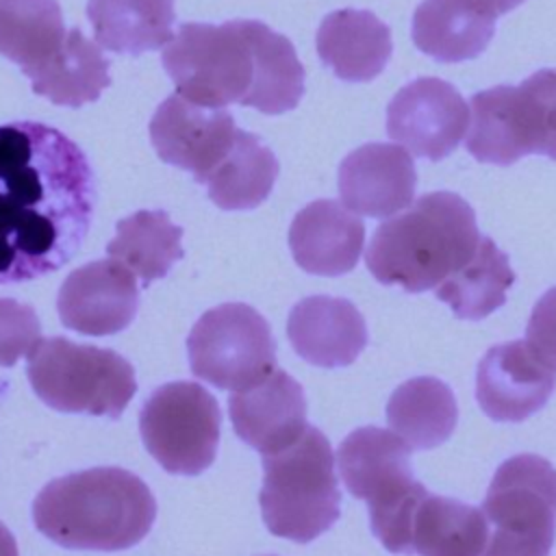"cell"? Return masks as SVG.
Returning a JSON list of instances; mask_svg holds the SVG:
<instances>
[{
	"label": "cell",
	"mask_w": 556,
	"mask_h": 556,
	"mask_svg": "<svg viewBox=\"0 0 556 556\" xmlns=\"http://www.w3.org/2000/svg\"><path fill=\"white\" fill-rule=\"evenodd\" d=\"M96 204L85 152L41 122L0 126V285L61 269L83 245Z\"/></svg>",
	"instance_id": "1"
},
{
	"label": "cell",
	"mask_w": 556,
	"mask_h": 556,
	"mask_svg": "<svg viewBox=\"0 0 556 556\" xmlns=\"http://www.w3.org/2000/svg\"><path fill=\"white\" fill-rule=\"evenodd\" d=\"M154 517L148 484L119 467L54 478L33 502L35 528L65 549H128L148 536Z\"/></svg>",
	"instance_id": "2"
},
{
	"label": "cell",
	"mask_w": 556,
	"mask_h": 556,
	"mask_svg": "<svg viewBox=\"0 0 556 556\" xmlns=\"http://www.w3.org/2000/svg\"><path fill=\"white\" fill-rule=\"evenodd\" d=\"M480 232L469 202L452 191H434L376 228L365 263L378 282L421 293L458 271L476 254Z\"/></svg>",
	"instance_id": "3"
},
{
	"label": "cell",
	"mask_w": 556,
	"mask_h": 556,
	"mask_svg": "<svg viewBox=\"0 0 556 556\" xmlns=\"http://www.w3.org/2000/svg\"><path fill=\"white\" fill-rule=\"evenodd\" d=\"M410 445L393 430L363 426L339 445L337 465L345 489L367 502L374 536L393 554H413V517L428 495L413 478Z\"/></svg>",
	"instance_id": "4"
},
{
	"label": "cell",
	"mask_w": 556,
	"mask_h": 556,
	"mask_svg": "<svg viewBox=\"0 0 556 556\" xmlns=\"http://www.w3.org/2000/svg\"><path fill=\"white\" fill-rule=\"evenodd\" d=\"M261 513L276 536L311 543L332 528L341 513L334 454L326 434L306 426L289 447L263 456Z\"/></svg>",
	"instance_id": "5"
},
{
	"label": "cell",
	"mask_w": 556,
	"mask_h": 556,
	"mask_svg": "<svg viewBox=\"0 0 556 556\" xmlns=\"http://www.w3.org/2000/svg\"><path fill=\"white\" fill-rule=\"evenodd\" d=\"M26 374L37 397L61 413L119 417L137 393L132 365L117 352L65 337L41 339Z\"/></svg>",
	"instance_id": "6"
},
{
	"label": "cell",
	"mask_w": 556,
	"mask_h": 556,
	"mask_svg": "<svg viewBox=\"0 0 556 556\" xmlns=\"http://www.w3.org/2000/svg\"><path fill=\"white\" fill-rule=\"evenodd\" d=\"M161 63L178 93L195 104L224 109L248 106L254 89V48L245 20L215 24H180L163 48Z\"/></svg>",
	"instance_id": "7"
},
{
	"label": "cell",
	"mask_w": 556,
	"mask_h": 556,
	"mask_svg": "<svg viewBox=\"0 0 556 556\" xmlns=\"http://www.w3.org/2000/svg\"><path fill=\"white\" fill-rule=\"evenodd\" d=\"M482 556H549L556 536V469L536 454L506 458L484 495Z\"/></svg>",
	"instance_id": "8"
},
{
	"label": "cell",
	"mask_w": 556,
	"mask_h": 556,
	"mask_svg": "<svg viewBox=\"0 0 556 556\" xmlns=\"http://www.w3.org/2000/svg\"><path fill=\"white\" fill-rule=\"evenodd\" d=\"M191 374L224 391H243L276 369V339L267 319L243 302L206 311L187 337Z\"/></svg>",
	"instance_id": "9"
},
{
	"label": "cell",
	"mask_w": 556,
	"mask_h": 556,
	"mask_svg": "<svg viewBox=\"0 0 556 556\" xmlns=\"http://www.w3.org/2000/svg\"><path fill=\"white\" fill-rule=\"evenodd\" d=\"M222 413L198 382H167L152 391L139 413V432L150 456L167 471L198 476L215 460Z\"/></svg>",
	"instance_id": "10"
},
{
	"label": "cell",
	"mask_w": 556,
	"mask_h": 556,
	"mask_svg": "<svg viewBox=\"0 0 556 556\" xmlns=\"http://www.w3.org/2000/svg\"><path fill=\"white\" fill-rule=\"evenodd\" d=\"M469 124L460 91L432 76L402 87L387 106V132L419 159L441 161L456 150Z\"/></svg>",
	"instance_id": "11"
},
{
	"label": "cell",
	"mask_w": 556,
	"mask_h": 556,
	"mask_svg": "<svg viewBox=\"0 0 556 556\" xmlns=\"http://www.w3.org/2000/svg\"><path fill=\"white\" fill-rule=\"evenodd\" d=\"M237 126L226 109L195 104L180 93L165 98L152 115L150 141L161 161L206 182L235 143Z\"/></svg>",
	"instance_id": "12"
},
{
	"label": "cell",
	"mask_w": 556,
	"mask_h": 556,
	"mask_svg": "<svg viewBox=\"0 0 556 556\" xmlns=\"http://www.w3.org/2000/svg\"><path fill=\"white\" fill-rule=\"evenodd\" d=\"M137 308L135 274L117 261H91L74 269L56 298L61 324L89 337L122 332L135 319Z\"/></svg>",
	"instance_id": "13"
},
{
	"label": "cell",
	"mask_w": 556,
	"mask_h": 556,
	"mask_svg": "<svg viewBox=\"0 0 556 556\" xmlns=\"http://www.w3.org/2000/svg\"><path fill=\"white\" fill-rule=\"evenodd\" d=\"M556 371L543 365L526 339L493 345L478 363L476 400L493 421H523L552 397Z\"/></svg>",
	"instance_id": "14"
},
{
	"label": "cell",
	"mask_w": 556,
	"mask_h": 556,
	"mask_svg": "<svg viewBox=\"0 0 556 556\" xmlns=\"http://www.w3.org/2000/svg\"><path fill=\"white\" fill-rule=\"evenodd\" d=\"M228 413L237 437L263 456L289 447L306 430L304 391L282 369H274L243 391H232Z\"/></svg>",
	"instance_id": "15"
},
{
	"label": "cell",
	"mask_w": 556,
	"mask_h": 556,
	"mask_svg": "<svg viewBox=\"0 0 556 556\" xmlns=\"http://www.w3.org/2000/svg\"><path fill=\"white\" fill-rule=\"evenodd\" d=\"M413 159L395 143H365L339 165L343 206L365 217H389L404 211L415 195Z\"/></svg>",
	"instance_id": "16"
},
{
	"label": "cell",
	"mask_w": 556,
	"mask_h": 556,
	"mask_svg": "<svg viewBox=\"0 0 556 556\" xmlns=\"http://www.w3.org/2000/svg\"><path fill=\"white\" fill-rule=\"evenodd\" d=\"M287 337L306 363L332 369L358 358L367 345V326L350 300L311 295L291 308Z\"/></svg>",
	"instance_id": "17"
},
{
	"label": "cell",
	"mask_w": 556,
	"mask_h": 556,
	"mask_svg": "<svg viewBox=\"0 0 556 556\" xmlns=\"http://www.w3.org/2000/svg\"><path fill=\"white\" fill-rule=\"evenodd\" d=\"M365 243V226L337 200H315L291 222L293 261L315 276H341L356 267Z\"/></svg>",
	"instance_id": "18"
},
{
	"label": "cell",
	"mask_w": 556,
	"mask_h": 556,
	"mask_svg": "<svg viewBox=\"0 0 556 556\" xmlns=\"http://www.w3.org/2000/svg\"><path fill=\"white\" fill-rule=\"evenodd\" d=\"M495 20L486 0H424L413 15V41L441 63L476 59L495 35Z\"/></svg>",
	"instance_id": "19"
},
{
	"label": "cell",
	"mask_w": 556,
	"mask_h": 556,
	"mask_svg": "<svg viewBox=\"0 0 556 556\" xmlns=\"http://www.w3.org/2000/svg\"><path fill=\"white\" fill-rule=\"evenodd\" d=\"M391 30L371 11L339 9L328 13L317 30V54L345 83H367L389 63Z\"/></svg>",
	"instance_id": "20"
},
{
	"label": "cell",
	"mask_w": 556,
	"mask_h": 556,
	"mask_svg": "<svg viewBox=\"0 0 556 556\" xmlns=\"http://www.w3.org/2000/svg\"><path fill=\"white\" fill-rule=\"evenodd\" d=\"M96 41L117 54L139 56L174 39V0H89Z\"/></svg>",
	"instance_id": "21"
},
{
	"label": "cell",
	"mask_w": 556,
	"mask_h": 556,
	"mask_svg": "<svg viewBox=\"0 0 556 556\" xmlns=\"http://www.w3.org/2000/svg\"><path fill=\"white\" fill-rule=\"evenodd\" d=\"M458 421L452 389L432 376L402 382L387 402V424L413 450H432L445 443Z\"/></svg>",
	"instance_id": "22"
},
{
	"label": "cell",
	"mask_w": 556,
	"mask_h": 556,
	"mask_svg": "<svg viewBox=\"0 0 556 556\" xmlns=\"http://www.w3.org/2000/svg\"><path fill=\"white\" fill-rule=\"evenodd\" d=\"M28 78L37 96L72 109L98 100L111 85L109 61L78 28L67 30L61 50Z\"/></svg>",
	"instance_id": "23"
},
{
	"label": "cell",
	"mask_w": 556,
	"mask_h": 556,
	"mask_svg": "<svg viewBox=\"0 0 556 556\" xmlns=\"http://www.w3.org/2000/svg\"><path fill=\"white\" fill-rule=\"evenodd\" d=\"M489 523L482 508L445 495H426L413 517V554L482 556Z\"/></svg>",
	"instance_id": "24"
},
{
	"label": "cell",
	"mask_w": 556,
	"mask_h": 556,
	"mask_svg": "<svg viewBox=\"0 0 556 556\" xmlns=\"http://www.w3.org/2000/svg\"><path fill=\"white\" fill-rule=\"evenodd\" d=\"M65 37L56 0H0V54L17 63L24 76L39 72Z\"/></svg>",
	"instance_id": "25"
},
{
	"label": "cell",
	"mask_w": 556,
	"mask_h": 556,
	"mask_svg": "<svg viewBox=\"0 0 556 556\" xmlns=\"http://www.w3.org/2000/svg\"><path fill=\"white\" fill-rule=\"evenodd\" d=\"M280 165L261 137L237 128L230 152L206 178L208 198L224 211L256 208L274 189Z\"/></svg>",
	"instance_id": "26"
},
{
	"label": "cell",
	"mask_w": 556,
	"mask_h": 556,
	"mask_svg": "<svg viewBox=\"0 0 556 556\" xmlns=\"http://www.w3.org/2000/svg\"><path fill=\"white\" fill-rule=\"evenodd\" d=\"M180 237V226L165 211H137L117 222L106 252L113 261L128 267L141 280V287H148L165 278L172 265L182 258Z\"/></svg>",
	"instance_id": "27"
},
{
	"label": "cell",
	"mask_w": 556,
	"mask_h": 556,
	"mask_svg": "<svg viewBox=\"0 0 556 556\" xmlns=\"http://www.w3.org/2000/svg\"><path fill=\"white\" fill-rule=\"evenodd\" d=\"M245 28L254 48V89L248 106L265 115L295 109L304 93V67L293 43L256 20H245Z\"/></svg>",
	"instance_id": "28"
},
{
	"label": "cell",
	"mask_w": 556,
	"mask_h": 556,
	"mask_svg": "<svg viewBox=\"0 0 556 556\" xmlns=\"http://www.w3.org/2000/svg\"><path fill=\"white\" fill-rule=\"evenodd\" d=\"M515 282L508 256L491 237H480L476 254L450 278H445L434 295L450 304L460 319H484L506 302V291Z\"/></svg>",
	"instance_id": "29"
},
{
	"label": "cell",
	"mask_w": 556,
	"mask_h": 556,
	"mask_svg": "<svg viewBox=\"0 0 556 556\" xmlns=\"http://www.w3.org/2000/svg\"><path fill=\"white\" fill-rule=\"evenodd\" d=\"M467 152L480 163L513 165L523 159V146L517 130L513 85H497L471 96Z\"/></svg>",
	"instance_id": "30"
},
{
	"label": "cell",
	"mask_w": 556,
	"mask_h": 556,
	"mask_svg": "<svg viewBox=\"0 0 556 556\" xmlns=\"http://www.w3.org/2000/svg\"><path fill=\"white\" fill-rule=\"evenodd\" d=\"M521 146L556 161V70H539L513 91Z\"/></svg>",
	"instance_id": "31"
},
{
	"label": "cell",
	"mask_w": 556,
	"mask_h": 556,
	"mask_svg": "<svg viewBox=\"0 0 556 556\" xmlns=\"http://www.w3.org/2000/svg\"><path fill=\"white\" fill-rule=\"evenodd\" d=\"M41 341V324L30 304L0 298V367L15 365Z\"/></svg>",
	"instance_id": "32"
},
{
	"label": "cell",
	"mask_w": 556,
	"mask_h": 556,
	"mask_svg": "<svg viewBox=\"0 0 556 556\" xmlns=\"http://www.w3.org/2000/svg\"><path fill=\"white\" fill-rule=\"evenodd\" d=\"M526 343L543 365L556 371V287L536 300L526 326Z\"/></svg>",
	"instance_id": "33"
},
{
	"label": "cell",
	"mask_w": 556,
	"mask_h": 556,
	"mask_svg": "<svg viewBox=\"0 0 556 556\" xmlns=\"http://www.w3.org/2000/svg\"><path fill=\"white\" fill-rule=\"evenodd\" d=\"M0 556H20L17 543L4 523H0Z\"/></svg>",
	"instance_id": "34"
},
{
	"label": "cell",
	"mask_w": 556,
	"mask_h": 556,
	"mask_svg": "<svg viewBox=\"0 0 556 556\" xmlns=\"http://www.w3.org/2000/svg\"><path fill=\"white\" fill-rule=\"evenodd\" d=\"M491 7H493V11L497 13V15H502V13H508V11H513L515 7H519L523 0H486Z\"/></svg>",
	"instance_id": "35"
}]
</instances>
